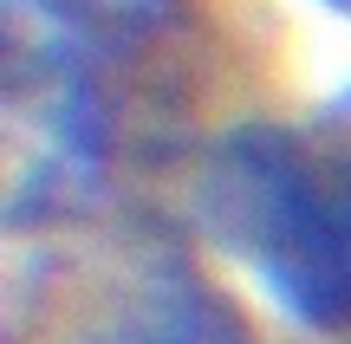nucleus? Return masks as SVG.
Here are the masks:
<instances>
[{
	"label": "nucleus",
	"instance_id": "f257e3e1",
	"mask_svg": "<svg viewBox=\"0 0 351 344\" xmlns=\"http://www.w3.org/2000/svg\"><path fill=\"white\" fill-rule=\"evenodd\" d=\"M202 221L306 332H351V143L313 150L280 124H241L202 169Z\"/></svg>",
	"mask_w": 351,
	"mask_h": 344
},
{
	"label": "nucleus",
	"instance_id": "f03ea898",
	"mask_svg": "<svg viewBox=\"0 0 351 344\" xmlns=\"http://www.w3.org/2000/svg\"><path fill=\"white\" fill-rule=\"evenodd\" d=\"M326 13H339V20H351V0H319Z\"/></svg>",
	"mask_w": 351,
	"mask_h": 344
}]
</instances>
